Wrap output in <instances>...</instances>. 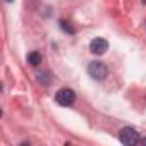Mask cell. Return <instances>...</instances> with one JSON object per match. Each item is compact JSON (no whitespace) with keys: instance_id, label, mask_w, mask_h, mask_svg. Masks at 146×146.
<instances>
[{"instance_id":"277c9868","label":"cell","mask_w":146,"mask_h":146,"mask_svg":"<svg viewBox=\"0 0 146 146\" xmlns=\"http://www.w3.org/2000/svg\"><path fill=\"white\" fill-rule=\"evenodd\" d=\"M108 50V41L103 38H93L90 43V52L95 55H103Z\"/></svg>"},{"instance_id":"6da1fadb","label":"cell","mask_w":146,"mask_h":146,"mask_svg":"<svg viewBox=\"0 0 146 146\" xmlns=\"http://www.w3.org/2000/svg\"><path fill=\"white\" fill-rule=\"evenodd\" d=\"M88 74H90V78H93L95 81H103V79L108 76V67H107L103 62H100V60H93V62H90V65H88Z\"/></svg>"},{"instance_id":"8992f818","label":"cell","mask_w":146,"mask_h":146,"mask_svg":"<svg viewBox=\"0 0 146 146\" xmlns=\"http://www.w3.org/2000/svg\"><path fill=\"white\" fill-rule=\"evenodd\" d=\"M60 28H62L65 33H70V35H74V28H72V26H70L67 21H64V19L60 21Z\"/></svg>"},{"instance_id":"3957f363","label":"cell","mask_w":146,"mask_h":146,"mask_svg":"<svg viewBox=\"0 0 146 146\" xmlns=\"http://www.w3.org/2000/svg\"><path fill=\"white\" fill-rule=\"evenodd\" d=\"M119 139H120V143L132 146V144H137V141H139V132H137L134 127H122V129L119 131Z\"/></svg>"},{"instance_id":"30bf717a","label":"cell","mask_w":146,"mask_h":146,"mask_svg":"<svg viewBox=\"0 0 146 146\" xmlns=\"http://www.w3.org/2000/svg\"><path fill=\"white\" fill-rule=\"evenodd\" d=\"M143 4H146V0H143Z\"/></svg>"},{"instance_id":"ba28073f","label":"cell","mask_w":146,"mask_h":146,"mask_svg":"<svg viewBox=\"0 0 146 146\" xmlns=\"http://www.w3.org/2000/svg\"><path fill=\"white\" fill-rule=\"evenodd\" d=\"M137 144H141V146H146V137H143V139H139V141H137Z\"/></svg>"},{"instance_id":"52a82bcc","label":"cell","mask_w":146,"mask_h":146,"mask_svg":"<svg viewBox=\"0 0 146 146\" xmlns=\"http://www.w3.org/2000/svg\"><path fill=\"white\" fill-rule=\"evenodd\" d=\"M50 74L48 72H43V74H38V81L40 83H43V84H50V78H48Z\"/></svg>"},{"instance_id":"9c48e42d","label":"cell","mask_w":146,"mask_h":146,"mask_svg":"<svg viewBox=\"0 0 146 146\" xmlns=\"http://www.w3.org/2000/svg\"><path fill=\"white\" fill-rule=\"evenodd\" d=\"M5 2H14V0H5Z\"/></svg>"},{"instance_id":"5b68a950","label":"cell","mask_w":146,"mask_h":146,"mask_svg":"<svg viewBox=\"0 0 146 146\" xmlns=\"http://www.w3.org/2000/svg\"><path fill=\"white\" fill-rule=\"evenodd\" d=\"M41 60H43V57H41V53H40V52H31V53L28 55V62H29L33 67L40 65V64H41Z\"/></svg>"},{"instance_id":"7a4b0ae2","label":"cell","mask_w":146,"mask_h":146,"mask_svg":"<svg viewBox=\"0 0 146 146\" xmlns=\"http://www.w3.org/2000/svg\"><path fill=\"white\" fill-rule=\"evenodd\" d=\"M55 102L60 107H70L72 103L76 102V93L72 91L70 88H62L55 93Z\"/></svg>"}]
</instances>
